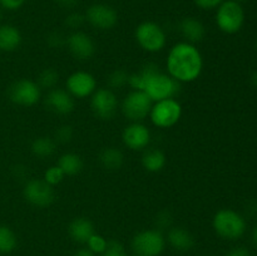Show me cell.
Wrapping results in <instances>:
<instances>
[{
	"instance_id": "cell-14",
	"label": "cell",
	"mask_w": 257,
	"mask_h": 256,
	"mask_svg": "<svg viewBox=\"0 0 257 256\" xmlns=\"http://www.w3.org/2000/svg\"><path fill=\"white\" fill-rule=\"evenodd\" d=\"M68 49L77 59L84 60L93 57L95 52V45L92 38L83 32H74L67 39Z\"/></svg>"
},
{
	"instance_id": "cell-1",
	"label": "cell",
	"mask_w": 257,
	"mask_h": 256,
	"mask_svg": "<svg viewBox=\"0 0 257 256\" xmlns=\"http://www.w3.org/2000/svg\"><path fill=\"white\" fill-rule=\"evenodd\" d=\"M128 83L135 89L147 93L152 102L173 98L180 90V82L161 72L157 65L152 63L146 65L140 73L130 75Z\"/></svg>"
},
{
	"instance_id": "cell-4",
	"label": "cell",
	"mask_w": 257,
	"mask_h": 256,
	"mask_svg": "<svg viewBox=\"0 0 257 256\" xmlns=\"http://www.w3.org/2000/svg\"><path fill=\"white\" fill-rule=\"evenodd\" d=\"M245 20V13L240 3L233 0H225L218 5L216 23L222 32L227 34H233L241 29Z\"/></svg>"
},
{
	"instance_id": "cell-30",
	"label": "cell",
	"mask_w": 257,
	"mask_h": 256,
	"mask_svg": "<svg viewBox=\"0 0 257 256\" xmlns=\"http://www.w3.org/2000/svg\"><path fill=\"white\" fill-rule=\"evenodd\" d=\"M103 256H127V252L118 241H109L103 252Z\"/></svg>"
},
{
	"instance_id": "cell-19",
	"label": "cell",
	"mask_w": 257,
	"mask_h": 256,
	"mask_svg": "<svg viewBox=\"0 0 257 256\" xmlns=\"http://www.w3.org/2000/svg\"><path fill=\"white\" fill-rule=\"evenodd\" d=\"M168 241L171 246L178 251H188L195 245V238L183 227H173L168 232Z\"/></svg>"
},
{
	"instance_id": "cell-21",
	"label": "cell",
	"mask_w": 257,
	"mask_h": 256,
	"mask_svg": "<svg viewBox=\"0 0 257 256\" xmlns=\"http://www.w3.org/2000/svg\"><path fill=\"white\" fill-rule=\"evenodd\" d=\"M58 167L63 171L64 175H77L83 168L82 158L75 153H65L58 161Z\"/></svg>"
},
{
	"instance_id": "cell-24",
	"label": "cell",
	"mask_w": 257,
	"mask_h": 256,
	"mask_svg": "<svg viewBox=\"0 0 257 256\" xmlns=\"http://www.w3.org/2000/svg\"><path fill=\"white\" fill-rule=\"evenodd\" d=\"M32 151L37 157H49L54 153L55 143L49 137L35 138L32 143Z\"/></svg>"
},
{
	"instance_id": "cell-35",
	"label": "cell",
	"mask_w": 257,
	"mask_h": 256,
	"mask_svg": "<svg viewBox=\"0 0 257 256\" xmlns=\"http://www.w3.org/2000/svg\"><path fill=\"white\" fill-rule=\"evenodd\" d=\"M157 225L160 227H167L171 225V216L167 212H162L157 217Z\"/></svg>"
},
{
	"instance_id": "cell-2",
	"label": "cell",
	"mask_w": 257,
	"mask_h": 256,
	"mask_svg": "<svg viewBox=\"0 0 257 256\" xmlns=\"http://www.w3.org/2000/svg\"><path fill=\"white\" fill-rule=\"evenodd\" d=\"M202 67V55L191 43H178L168 54V73L177 82H193L200 77Z\"/></svg>"
},
{
	"instance_id": "cell-34",
	"label": "cell",
	"mask_w": 257,
	"mask_h": 256,
	"mask_svg": "<svg viewBox=\"0 0 257 256\" xmlns=\"http://www.w3.org/2000/svg\"><path fill=\"white\" fill-rule=\"evenodd\" d=\"M25 3V0H0V5L8 10H17Z\"/></svg>"
},
{
	"instance_id": "cell-11",
	"label": "cell",
	"mask_w": 257,
	"mask_h": 256,
	"mask_svg": "<svg viewBox=\"0 0 257 256\" xmlns=\"http://www.w3.org/2000/svg\"><path fill=\"white\" fill-rule=\"evenodd\" d=\"M9 97L17 104L34 105L40 99V88L32 80L22 79L10 87Z\"/></svg>"
},
{
	"instance_id": "cell-29",
	"label": "cell",
	"mask_w": 257,
	"mask_h": 256,
	"mask_svg": "<svg viewBox=\"0 0 257 256\" xmlns=\"http://www.w3.org/2000/svg\"><path fill=\"white\" fill-rule=\"evenodd\" d=\"M88 248L89 250H92L93 252H104L105 247H107V241L104 240V238L102 237V236L99 235H92V237L88 240Z\"/></svg>"
},
{
	"instance_id": "cell-20",
	"label": "cell",
	"mask_w": 257,
	"mask_h": 256,
	"mask_svg": "<svg viewBox=\"0 0 257 256\" xmlns=\"http://www.w3.org/2000/svg\"><path fill=\"white\" fill-rule=\"evenodd\" d=\"M20 42H22V35L17 28L13 25L0 27V49L12 52L19 47Z\"/></svg>"
},
{
	"instance_id": "cell-15",
	"label": "cell",
	"mask_w": 257,
	"mask_h": 256,
	"mask_svg": "<svg viewBox=\"0 0 257 256\" xmlns=\"http://www.w3.org/2000/svg\"><path fill=\"white\" fill-rule=\"evenodd\" d=\"M151 140L150 130L140 122H135L128 125L123 132V142L128 148L133 151L143 150L148 146Z\"/></svg>"
},
{
	"instance_id": "cell-27",
	"label": "cell",
	"mask_w": 257,
	"mask_h": 256,
	"mask_svg": "<svg viewBox=\"0 0 257 256\" xmlns=\"http://www.w3.org/2000/svg\"><path fill=\"white\" fill-rule=\"evenodd\" d=\"M130 80V75L124 72V70H115L108 78V83L112 88H122Z\"/></svg>"
},
{
	"instance_id": "cell-37",
	"label": "cell",
	"mask_w": 257,
	"mask_h": 256,
	"mask_svg": "<svg viewBox=\"0 0 257 256\" xmlns=\"http://www.w3.org/2000/svg\"><path fill=\"white\" fill-rule=\"evenodd\" d=\"M48 42H49V44L52 45V47H60V45L63 44V38L62 35L58 34V33H54V34L50 35Z\"/></svg>"
},
{
	"instance_id": "cell-12",
	"label": "cell",
	"mask_w": 257,
	"mask_h": 256,
	"mask_svg": "<svg viewBox=\"0 0 257 256\" xmlns=\"http://www.w3.org/2000/svg\"><path fill=\"white\" fill-rule=\"evenodd\" d=\"M118 108V99L110 89H98L92 97V109L97 117L110 119Z\"/></svg>"
},
{
	"instance_id": "cell-41",
	"label": "cell",
	"mask_w": 257,
	"mask_h": 256,
	"mask_svg": "<svg viewBox=\"0 0 257 256\" xmlns=\"http://www.w3.org/2000/svg\"><path fill=\"white\" fill-rule=\"evenodd\" d=\"M252 240L253 242H255V245L257 246V227L253 230V233H252Z\"/></svg>"
},
{
	"instance_id": "cell-23",
	"label": "cell",
	"mask_w": 257,
	"mask_h": 256,
	"mask_svg": "<svg viewBox=\"0 0 257 256\" xmlns=\"http://www.w3.org/2000/svg\"><path fill=\"white\" fill-rule=\"evenodd\" d=\"M99 161L108 170H118L123 165V153L118 148H105L100 152Z\"/></svg>"
},
{
	"instance_id": "cell-43",
	"label": "cell",
	"mask_w": 257,
	"mask_h": 256,
	"mask_svg": "<svg viewBox=\"0 0 257 256\" xmlns=\"http://www.w3.org/2000/svg\"><path fill=\"white\" fill-rule=\"evenodd\" d=\"M135 256H141V255H135Z\"/></svg>"
},
{
	"instance_id": "cell-3",
	"label": "cell",
	"mask_w": 257,
	"mask_h": 256,
	"mask_svg": "<svg viewBox=\"0 0 257 256\" xmlns=\"http://www.w3.org/2000/svg\"><path fill=\"white\" fill-rule=\"evenodd\" d=\"M213 227L216 232L227 240L241 237L246 230V222L241 215L232 210L218 211L213 218Z\"/></svg>"
},
{
	"instance_id": "cell-8",
	"label": "cell",
	"mask_w": 257,
	"mask_h": 256,
	"mask_svg": "<svg viewBox=\"0 0 257 256\" xmlns=\"http://www.w3.org/2000/svg\"><path fill=\"white\" fill-rule=\"evenodd\" d=\"M152 109V99L143 90H133L124 98L122 110L128 119L140 122L145 119Z\"/></svg>"
},
{
	"instance_id": "cell-10",
	"label": "cell",
	"mask_w": 257,
	"mask_h": 256,
	"mask_svg": "<svg viewBox=\"0 0 257 256\" xmlns=\"http://www.w3.org/2000/svg\"><path fill=\"white\" fill-rule=\"evenodd\" d=\"M85 19L94 28L107 30L112 29L118 22V14L114 8L105 4H93L85 13Z\"/></svg>"
},
{
	"instance_id": "cell-31",
	"label": "cell",
	"mask_w": 257,
	"mask_h": 256,
	"mask_svg": "<svg viewBox=\"0 0 257 256\" xmlns=\"http://www.w3.org/2000/svg\"><path fill=\"white\" fill-rule=\"evenodd\" d=\"M73 137V130L69 125H63V127L58 128V131L55 132V138L57 141L62 143H67L72 140Z\"/></svg>"
},
{
	"instance_id": "cell-40",
	"label": "cell",
	"mask_w": 257,
	"mask_h": 256,
	"mask_svg": "<svg viewBox=\"0 0 257 256\" xmlns=\"http://www.w3.org/2000/svg\"><path fill=\"white\" fill-rule=\"evenodd\" d=\"M251 83H252V85H255V87L257 88V70L253 73L252 77H251Z\"/></svg>"
},
{
	"instance_id": "cell-42",
	"label": "cell",
	"mask_w": 257,
	"mask_h": 256,
	"mask_svg": "<svg viewBox=\"0 0 257 256\" xmlns=\"http://www.w3.org/2000/svg\"><path fill=\"white\" fill-rule=\"evenodd\" d=\"M233 2H237V3H242V2H247V0H233Z\"/></svg>"
},
{
	"instance_id": "cell-7",
	"label": "cell",
	"mask_w": 257,
	"mask_h": 256,
	"mask_svg": "<svg viewBox=\"0 0 257 256\" xmlns=\"http://www.w3.org/2000/svg\"><path fill=\"white\" fill-rule=\"evenodd\" d=\"M132 248L136 255L158 256L165 248V237L158 230L141 231L133 237Z\"/></svg>"
},
{
	"instance_id": "cell-28",
	"label": "cell",
	"mask_w": 257,
	"mask_h": 256,
	"mask_svg": "<svg viewBox=\"0 0 257 256\" xmlns=\"http://www.w3.org/2000/svg\"><path fill=\"white\" fill-rule=\"evenodd\" d=\"M64 173H63V171L60 170L58 166H53V167L48 168L47 171H45V175H44V178H45V182L49 183L50 186H54V185H58V183H60L63 181V178H64Z\"/></svg>"
},
{
	"instance_id": "cell-32",
	"label": "cell",
	"mask_w": 257,
	"mask_h": 256,
	"mask_svg": "<svg viewBox=\"0 0 257 256\" xmlns=\"http://www.w3.org/2000/svg\"><path fill=\"white\" fill-rule=\"evenodd\" d=\"M84 19L85 17H83L82 14L72 13V14L68 15L67 19H65V24H67L69 28H72V29H77V28H79L80 25L84 23Z\"/></svg>"
},
{
	"instance_id": "cell-25",
	"label": "cell",
	"mask_w": 257,
	"mask_h": 256,
	"mask_svg": "<svg viewBox=\"0 0 257 256\" xmlns=\"http://www.w3.org/2000/svg\"><path fill=\"white\" fill-rule=\"evenodd\" d=\"M17 246V237L14 232L7 226H0V252L8 253Z\"/></svg>"
},
{
	"instance_id": "cell-22",
	"label": "cell",
	"mask_w": 257,
	"mask_h": 256,
	"mask_svg": "<svg viewBox=\"0 0 257 256\" xmlns=\"http://www.w3.org/2000/svg\"><path fill=\"white\" fill-rule=\"evenodd\" d=\"M142 163L145 168L150 172H158L166 165V156L160 150H148L143 155Z\"/></svg>"
},
{
	"instance_id": "cell-13",
	"label": "cell",
	"mask_w": 257,
	"mask_h": 256,
	"mask_svg": "<svg viewBox=\"0 0 257 256\" xmlns=\"http://www.w3.org/2000/svg\"><path fill=\"white\" fill-rule=\"evenodd\" d=\"M95 79L88 72H75L67 79V90L77 98H85L95 89Z\"/></svg>"
},
{
	"instance_id": "cell-18",
	"label": "cell",
	"mask_w": 257,
	"mask_h": 256,
	"mask_svg": "<svg viewBox=\"0 0 257 256\" xmlns=\"http://www.w3.org/2000/svg\"><path fill=\"white\" fill-rule=\"evenodd\" d=\"M181 34L188 40V43H197L205 38L206 30L202 23L196 18H185L180 23Z\"/></svg>"
},
{
	"instance_id": "cell-17",
	"label": "cell",
	"mask_w": 257,
	"mask_h": 256,
	"mask_svg": "<svg viewBox=\"0 0 257 256\" xmlns=\"http://www.w3.org/2000/svg\"><path fill=\"white\" fill-rule=\"evenodd\" d=\"M68 231L75 242L87 243L92 235H94V226L88 218L78 217L70 222Z\"/></svg>"
},
{
	"instance_id": "cell-16",
	"label": "cell",
	"mask_w": 257,
	"mask_h": 256,
	"mask_svg": "<svg viewBox=\"0 0 257 256\" xmlns=\"http://www.w3.org/2000/svg\"><path fill=\"white\" fill-rule=\"evenodd\" d=\"M45 104L52 112L58 114H68L74 109V100L68 90L53 88L45 98Z\"/></svg>"
},
{
	"instance_id": "cell-36",
	"label": "cell",
	"mask_w": 257,
	"mask_h": 256,
	"mask_svg": "<svg viewBox=\"0 0 257 256\" xmlns=\"http://www.w3.org/2000/svg\"><path fill=\"white\" fill-rule=\"evenodd\" d=\"M226 256H251L250 251L245 247H236L231 250L230 252L226 253Z\"/></svg>"
},
{
	"instance_id": "cell-5",
	"label": "cell",
	"mask_w": 257,
	"mask_h": 256,
	"mask_svg": "<svg viewBox=\"0 0 257 256\" xmlns=\"http://www.w3.org/2000/svg\"><path fill=\"white\" fill-rule=\"evenodd\" d=\"M151 119L160 128H170L180 120L182 114L181 104L173 98L158 100L151 109Z\"/></svg>"
},
{
	"instance_id": "cell-33",
	"label": "cell",
	"mask_w": 257,
	"mask_h": 256,
	"mask_svg": "<svg viewBox=\"0 0 257 256\" xmlns=\"http://www.w3.org/2000/svg\"><path fill=\"white\" fill-rule=\"evenodd\" d=\"M196 3V5L202 9H213V8H217L218 5L222 4L225 0H193Z\"/></svg>"
},
{
	"instance_id": "cell-26",
	"label": "cell",
	"mask_w": 257,
	"mask_h": 256,
	"mask_svg": "<svg viewBox=\"0 0 257 256\" xmlns=\"http://www.w3.org/2000/svg\"><path fill=\"white\" fill-rule=\"evenodd\" d=\"M58 80H59V74L53 68H47L43 70L38 78V83L39 88H45V89H53L57 85Z\"/></svg>"
},
{
	"instance_id": "cell-44",
	"label": "cell",
	"mask_w": 257,
	"mask_h": 256,
	"mask_svg": "<svg viewBox=\"0 0 257 256\" xmlns=\"http://www.w3.org/2000/svg\"><path fill=\"white\" fill-rule=\"evenodd\" d=\"M256 48H257V43H256Z\"/></svg>"
},
{
	"instance_id": "cell-39",
	"label": "cell",
	"mask_w": 257,
	"mask_h": 256,
	"mask_svg": "<svg viewBox=\"0 0 257 256\" xmlns=\"http://www.w3.org/2000/svg\"><path fill=\"white\" fill-rule=\"evenodd\" d=\"M74 256H95L94 252H93L92 250H89V248H80V250H78L77 252L74 253Z\"/></svg>"
},
{
	"instance_id": "cell-38",
	"label": "cell",
	"mask_w": 257,
	"mask_h": 256,
	"mask_svg": "<svg viewBox=\"0 0 257 256\" xmlns=\"http://www.w3.org/2000/svg\"><path fill=\"white\" fill-rule=\"evenodd\" d=\"M78 2H79V0H57V3L60 5V7L67 8V9H72V8H74L75 5L78 4Z\"/></svg>"
},
{
	"instance_id": "cell-6",
	"label": "cell",
	"mask_w": 257,
	"mask_h": 256,
	"mask_svg": "<svg viewBox=\"0 0 257 256\" xmlns=\"http://www.w3.org/2000/svg\"><path fill=\"white\" fill-rule=\"evenodd\" d=\"M138 44L150 53L160 52L166 44V34L162 28L153 22H145L136 29Z\"/></svg>"
},
{
	"instance_id": "cell-9",
	"label": "cell",
	"mask_w": 257,
	"mask_h": 256,
	"mask_svg": "<svg viewBox=\"0 0 257 256\" xmlns=\"http://www.w3.org/2000/svg\"><path fill=\"white\" fill-rule=\"evenodd\" d=\"M24 196L32 205L37 207H47L54 200V191L45 181L32 180L25 185Z\"/></svg>"
}]
</instances>
